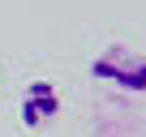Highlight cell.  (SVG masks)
<instances>
[{
  "label": "cell",
  "instance_id": "1",
  "mask_svg": "<svg viewBox=\"0 0 146 137\" xmlns=\"http://www.w3.org/2000/svg\"><path fill=\"white\" fill-rule=\"evenodd\" d=\"M90 77L95 82H108L116 90H129V94H146V56L133 51V47H103L95 60H90Z\"/></svg>",
  "mask_w": 146,
  "mask_h": 137
},
{
  "label": "cell",
  "instance_id": "2",
  "mask_svg": "<svg viewBox=\"0 0 146 137\" xmlns=\"http://www.w3.org/2000/svg\"><path fill=\"white\" fill-rule=\"evenodd\" d=\"M56 116H60V90H56L52 82H30L26 94H22V128L39 133V128H47Z\"/></svg>",
  "mask_w": 146,
  "mask_h": 137
}]
</instances>
